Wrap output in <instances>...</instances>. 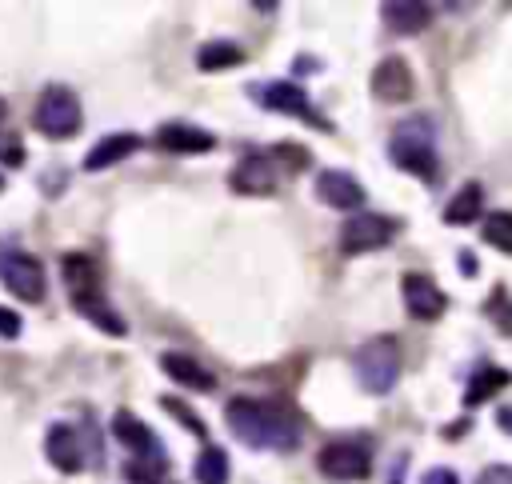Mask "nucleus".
<instances>
[{
	"label": "nucleus",
	"instance_id": "nucleus-14",
	"mask_svg": "<svg viewBox=\"0 0 512 484\" xmlns=\"http://www.w3.org/2000/svg\"><path fill=\"white\" fill-rule=\"evenodd\" d=\"M156 144L164 152H212L216 148V136L196 128V124H184V120H168L156 128Z\"/></svg>",
	"mask_w": 512,
	"mask_h": 484
},
{
	"label": "nucleus",
	"instance_id": "nucleus-30",
	"mask_svg": "<svg viewBox=\"0 0 512 484\" xmlns=\"http://www.w3.org/2000/svg\"><path fill=\"white\" fill-rule=\"evenodd\" d=\"M276 156H284L292 168H304L312 156H308V148H292V144H276Z\"/></svg>",
	"mask_w": 512,
	"mask_h": 484
},
{
	"label": "nucleus",
	"instance_id": "nucleus-36",
	"mask_svg": "<svg viewBox=\"0 0 512 484\" xmlns=\"http://www.w3.org/2000/svg\"><path fill=\"white\" fill-rule=\"evenodd\" d=\"M4 116H8V104H4V100H0V124H4Z\"/></svg>",
	"mask_w": 512,
	"mask_h": 484
},
{
	"label": "nucleus",
	"instance_id": "nucleus-10",
	"mask_svg": "<svg viewBox=\"0 0 512 484\" xmlns=\"http://www.w3.org/2000/svg\"><path fill=\"white\" fill-rule=\"evenodd\" d=\"M0 276H4V288L16 300H24V304H40L44 300V268H40L36 256H24V252L8 256L4 268H0Z\"/></svg>",
	"mask_w": 512,
	"mask_h": 484
},
{
	"label": "nucleus",
	"instance_id": "nucleus-13",
	"mask_svg": "<svg viewBox=\"0 0 512 484\" xmlns=\"http://www.w3.org/2000/svg\"><path fill=\"white\" fill-rule=\"evenodd\" d=\"M112 436H116L124 448H132L136 456H152L156 464H164V448H160L156 432H152L144 420H136L132 412H116V416H112Z\"/></svg>",
	"mask_w": 512,
	"mask_h": 484
},
{
	"label": "nucleus",
	"instance_id": "nucleus-29",
	"mask_svg": "<svg viewBox=\"0 0 512 484\" xmlns=\"http://www.w3.org/2000/svg\"><path fill=\"white\" fill-rule=\"evenodd\" d=\"M476 484H512V464H488L476 476Z\"/></svg>",
	"mask_w": 512,
	"mask_h": 484
},
{
	"label": "nucleus",
	"instance_id": "nucleus-15",
	"mask_svg": "<svg viewBox=\"0 0 512 484\" xmlns=\"http://www.w3.org/2000/svg\"><path fill=\"white\" fill-rule=\"evenodd\" d=\"M44 452H48V464H56L60 472H80L84 468V456H80V436L72 432V424H48L44 432Z\"/></svg>",
	"mask_w": 512,
	"mask_h": 484
},
{
	"label": "nucleus",
	"instance_id": "nucleus-8",
	"mask_svg": "<svg viewBox=\"0 0 512 484\" xmlns=\"http://www.w3.org/2000/svg\"><path fill=\"white\" fill-rule=\"evenodd\" d=\"M316 200L320 204H328V208H336V212H364V200H368V192H364V184L352 176V172H344V168H324L320 176H316Z\"/></svg>",
	"mask_w": 512,
	"mask_h": 484
},
{
	"label": "nucleus",
	"instance_id": "nucleus-7",
	"mask_svg": "<svg viewBox=\"0 0 512 484\" xmlns=\"http://www.w3.org/2000/svg\"><path fill=\"white\" fill-rule=\"evenodd\" d=\"M252 96H256L264 108H272V112H284V116H296V120L316 124L320 132H328V128H332V124L316 112V104L308 100V92H304L296 80H264V84H256V88H252Z\"/></svg>",
	"mask_w": 512,
	"mask_h": 484
},
{
	"label": "nucleus",
	"instance_id": "nucleus-27",
	"mask_svg": "<svg viewBox=\"0 0 512 484\" xmlns=\"http://www.w3.org/2000/svg\"><path fill=\"white\" fill-rule=\"evenodd\" d=\"M160 404H164V408H168V412H172L180 424H188V432H192V436H204V424H200V416H196L192 408H184L176 396H160Z\"/></svg>",
	"mask_w": 512,
	"mask_h": 484
},
{
	"label": "nucleus",
	"instance_id": "nucleus-17",
	"mask_svg": "<svg viewBox=\"0 0 512 484\" xmlns=\"http://www.w3.org/2000/svg\"><path fill=\"white\" fill-rule=\"evenodd\" d=\"M136 148H140V136H136V132H112V136H100V140L88 148V156H84V172L112 168V164H120L124 156H132Z\"/></svg>",
	"mask_w": 512,
	"mask_h": 484
},
{
	"label": "nucleus",
	"instance_id": "nucleus-25",
	"mask_svg": "<svg viewBox=\"0 0 512 484\" xmlns=\"http://www.w3.org/2000/svg\"><path fill=\"white\" fill-rule=\"evenodd\" d=\"M480 240L500 248L504 256H512V212H488L484 228H480Z\"/></svg>",
	"mask_w": 512,
	"mask_h": 484
},
{
	"label": "nucleus",
	"instance_id": "nucleus-26",
	"mask_svg": "<svg viewBox=\"0 0 512 484\" xmlns=\"http://www.w3.org/2000/svg\"><path fill=\"white\" fill-rule=\"evenodd\" d=\"M488 316H492L504 332H512V300H508L504 288H492V296H488Z\"/></svg>",
	"mask_w": 512,
	"mask_h": 484
},
{
	"label": "nucleus",
	"instance_id": "nucleus-28",
	"mask_svg": "<svg viewBox=\"0 0 512 484\" xmlns=\"http://www.w3.org/2000/svg\"><path fill=\"white\" fill-rule=\"evenodd\" d=\"M20 332H24L20 312H12V308H4V304H0V336H4V340H16Z\"/></svg>",
	"mask_w": 512,
	"mask_h": 484
},
{
	"label": "nucleus",
	"instance_id": "nucleus-31",
	"mask_svg": "<svg viewBox=\"0 0 512 484\" xmlns=\"http://www.w3.org/2000/svg\"><path fill=\"white\" fill-rule=\"evenodd\" d=\"M420 484H460V480H456L452 468H428V472L420 476Z\"/></svg>",
	"mask_w": 512,
	"mask_h": 484
},
{
	"label": "nucleus",
	"instance_id": "nucleus-2",
	"mask_svg": "<svg viewBox=\"0 0 512 484\" xmlns=\"http://www.w3.org/2000/svg\"><path fill=\"white\" fill-rule=\"evenodd\" d=\"M388 160L404 172H412L416 180L436 184L440 180V160H436V144H432V124L428 116H412L404 120L392 140H388Z\"/></svg>",
	"mask_w": 512,
	"mask_h": 484
},
{
	"label": "nucleus",
	"instance_id": "nucleus-35",
	"mask_svg": "<svg viewBox=\"0 0 512 484\" xmlns=\"http://www.w3.org/2000/svg\"><path fill=\"white\" fill-rule=\"evenodd\" d=\"M468 428H472L468 420H456V424H448V432H444V436H448V440H456V436H464Z\"/></svg>",
	"mask_w": 512,
	"mask_h": 484
},
{
	"label": "nucleus",
	"instance_id": "nucleus-23",
	"mask_svg": "<svg viewBox=\"0 0 512 484\" xmlns=\"http://www.w3.org/2000/svg\"><path fill=\"white\" fill-rule=\"evenodd\" d=\"M480 208H484V192H480V184H464V188L448 200V208H444V224H452V228L472 224V220H480Z\"/></svg>",
	"mask_w": 512,
	"mask_h": 484
},
{
	"label": "nucleus",
	"instance_id": "nucleus-4",
	"mask_svg": "<svg viewBox=\"0 0 512 484\" xmlns=\"http://www.w3.org/2000/svg\"><path fill=\"white\" fill-rule=\"evenodd\" d=\"M32 124L40 136L48 140H68L80 132L84 116H80V96L68 88V84H48L36 100V112H32Z\"/></svg>",
	"mask_w": 512,
	"mask_h": 484
},
{
	"label": "nucleus",
	"instance_id": "nucleus-22",
	"mask_svg": "<svg viewBox=\"0 0 512 484\" xmlns=\"http://www.w3.org/2000/svg\"><path fill=\"white\" fill-rule=\"evenodd\" d=\"M240 60H244V48H240L236 40H208V44H200V52H196V68H200V72L236 68Z\"/></svg>",
	"mask_w": 512,
	"mask_h": 484
},
{
	"label": "nucleus",
	"instance_id": "nucleus-37",
	"mask_svg": "<svg viewBox=\"0 0 512 484\" xmlns=\"http://www.w3.org/2000/svg\"><path fill=\"white\" fill-rule=\"evenodd\" d=\"M156 484H160V480H156Z\"/></svg>",
	"mask_w": 512,
	"mask_h": 484
},
{
	"label": "nucleus",
	"instance_id": "nucleus-6",
	"mask_svg": "<svg viewBox=\"0 0 512 484\" xmlns=\"http://www.w3.org/2000/svg\"><path fill=\"white\" fill-rule=\"evenodd\" d=\"M400 232V220H392V216H384V212H356V216H348L344 220V228H340V248L348 252V256H360V252H376V248H384V244H392V236Z\"/></svg>",
	"mask_w": 512,
	"mask_h": 484
},
{
	"label": "nucleus",
	"instance_id": "nucleus-19",
	"mask_svg": "<svg viewBox=\"0 0 512 484\" xmlns=\"http://www.w3.org/2000/svg\"><path fill=\"white\" fill-rule=\"evenodd\" d=\"M72 308L84 316V320H92L100 332H108V336H128V324H124V316L104 300V292H88V296H72Z\"/></svg>",
	"mask_w": 512,
	"mask_h": 484
},
{
	"label": "nucleus",
	"instance_id": "nucleus-18",
	"mask_svg": "<svg viewBox=\"0 0 512 484\" xmlns=\"http://www.w3.org/2000/svg\"><path fill=\"white\" fill-rule=\"evenodd\" d=\"M160 368H164L168 380H176V384H184V388H192V392H212V388H216V376H212L200 360H192V356H184V352H164V356H160Z\"/></svg>",
	"mask_w": 512,
	"mask_h": 484
},
{
	"label": "nucleus",
	"instance_id": "nucleus-3",
	"mask_svg": "<svg viewBox=\"0 0 512 484\" xmlns=\"http://www.w3.org/2000/svg\"><path fill=\"white\" fill-rule=\"evenodd\" d=\"M352 372L360 380V388H368L372 396L392 392V384L400 380V344L396 336H372L352 352Z\"/></svg>",
	"mask_w": 512,
	"mask_h": 484
},
{
	"label": "nucleus",
	"instance_id": "nucleus-5",
	"mask_svg": "<svg viewBox=\"0 0 512 484\" xmlns=\"http://www.w3.org/2000/svg\"><path fill=\"white\" fill-rule=\"evenodd\" d=\"M316 468L324 480H336V484H356V480H368L372 472V452L364 440H332L316 452Z\"/></svg>",
	"mask_w": 512,
	"mask_h": 484
},
{
	"label": "nucleus",
	"instance_id": "nucleus-20",
	"mask_svg": "<svg viewBox=\"0 0 512 484\" xmlns=\"http://www.w3.org/2000/svg\"><path fill=\"white\" fill-rule=\"evenodd\" d=\"M508 384H512V376H508L504 368H496V364H476V368H472V380H468V388H464V404L476 408V404H484L488 396H496V392L508 388Z\"/></svg>",
	"mask_w": 512,
	"mask_h": 484
},
{
	"label": "nucleus",
	"instance_id": "nucleus-1",
	"mask_svg": "<svg viewBox=\"0 0 512 484\" xmlns=\"http://www.w3.org/2000/svg\"><path fill=\"white\" fill-rule=\"evenodd\" d=\"M224 420L232 436L256 452H292L300 444V416L280 400L232 396L224 404Z\"/></svg>",
	"mask_w": 512,
	"mask_h": 484
},
{
	"label": "nucleus",
	"instance_id": "nucleus-33",
	"mask_svg": "<svg viewBox=\"0 0 512 484\" xmlns=\"http://www.w3.org/2000/svg\"><path fill=\"white\" fill-rule=\"evenodd\" d=\"M404 480V456L392 460V472H388V484H400Z\"/></svg>",
	"mask_w": 512,
	"mask_h": 484
},
{
	"label": "nucleus",
	"instance_id": "nucleus-32",
	"mask_svg": "<svg viewBox=\"0 0 512 484\" xmlns=\"http://www.w3.org/2000/svg\"><path fill=\"white\" fill-rule=\"evenodd\" d=\"M0 160H4V164H24V148H20V140H4V144H0Z\"/></svg>",
	"mask_w": 512,
	"mask_h": 484
},
{
	"label": "nucleus",
	"instance_id": "nucleus-16",
	"mask_svg": "<svg viewBox=\"0 0 512 484\" xmlns=\"http://www.w3.org/2000/svg\"><path fill=\"white\" fill-rule=\"evenodd\" d=\"M380 16H384V24H388L392 32H400V36H416V32H424V28L432 24V4L388 0V4H380Z\"/></svg>",
	"mask_w": 512,
	"mask_h": 484
},
{
	"label": "nucleus",
	"instance_id": "nucleus-24",
	"mask_svg": "<svg viewBox=\"0 0 512 484\" xmlns=\"http://www.w3.org/2000/svg\"><path fill=\"white\" fill-rule=\"evenodd\" d=\"M196 484H228V452L220 444H204L196 456Z\"/></svg>",
	"mask_w": 512,
	"mask_h": 484
},
{
	"label": "nucleus",
	"instance_id": "nucleus-9",
	"mask_svg": "<svg viewBox=\"0 0 512 484\" xmlns=\"http://www.w3.org/2000/svg\"><path fill=\"white\" fill-rule=\"evenodd\" d=\"M368 88H372V96L384 100V104H404V100L416 92V80H412L408 60H404V56H384V60L372 68Z\"/></svg>",
	"mask_w": 512,
	"mask_h": 484
},
{
	"label": "nucleus",
	"instance_id": "nucleus-11",
	"mask_svg": "<svg viewBox=\"0 0 512 484\" xmlns=\"http://www.w3.org/2000/svg\"><path fill=\"white\" fill-rule=\"evenodd\" d=\"M400 292H404V304H408V312H412L416 320H436V316H444V308H448L444 288H440L432 276H424V272H404Z\"/></svg>",
	"mask_w": 512,
	"mask_h": 484
},
{
	"label": "nucleus",
	"instance_id": "nucleus-34",
	"mask_svg": "<svg viewBox=\"0 0 512 484\" xmlns=\"http://www.w3.org/2000/svg\"><path fill=\"white\" fill-rule=\"evenodd\" d=\"M460 268H464V276H476V256L472 252H460Z\"/></svg>",
	"mask_w": 512,
	"mask_h": 484
},
{
	"label": "nucleus",
	"instance_id": "nucleus-12",
	"mask_svg": "<svg viewBox=\"0 0 512 484\" xmlns=\"http://www.w3.org/2000/svg\"><path fill=\"white\" fill-rule=\"evenodd\" d=\"M232 192H240V196H272L276 192V164H272V156H264V152H248L236 168H232Z\"/></svg>",
	"mask_w": 512,
	"mask_h": 484
},
{
	"label": "nucleus",
	"instance_id": "nucleus-21",
	"mask_svg": "<svg viewBox=\"0 0 512 484\" xmlns=\"http://www.w3.org/2000/svg\"><path fill=\"white\" fill-rule=\"evenodd\" d=\"M60 268H64V284H68V292H72V296H88V292H100V276H96V264H92L88 256H80V252H68Z\"/></svg>",
	"mask_w": 512,
	"mask_h": 484
}]
</instances>
